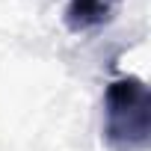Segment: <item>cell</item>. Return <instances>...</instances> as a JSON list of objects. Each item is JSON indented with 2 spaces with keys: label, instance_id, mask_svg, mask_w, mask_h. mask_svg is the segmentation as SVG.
I'll list each match as a JSON object with an SVG mask.
<instances>
[{
  "label": "cell",
  "instance_id": "cell-1",
  "mask_svg": "<svg viewBox=\"0 0 151 151\" xmlns=\"http://www.w3.org/2000/svg\"><path fill=\"white\" fill-rule=\"evenodd\" d=\"M104 139L113 151H145L151 142V95L142 77L127 74L107 83Z\"/></svg>",
  "mask_w": 151,
  "mask_h": 151
},
{
  "label": "cell",
  "instance_id": "cell-2",
  "mask_svg": "<svg viewBox=\"0 0 151 151\" xmlns=\"http://www.w3.org/2000/svg\"><path fill=\"white\" fill-rule=\"evenodd\" d=\"M119 3L122 0H68L65 6V27L71 33H95L101 27H107L116 12H119Z\"/></svg>",
  "mask_w": 151,
  "mask_h": 151
}]
</instances>
